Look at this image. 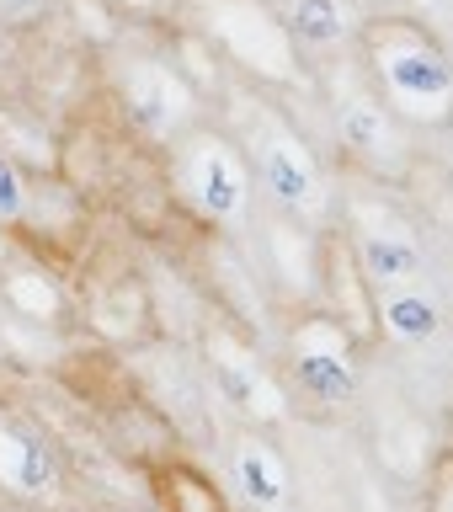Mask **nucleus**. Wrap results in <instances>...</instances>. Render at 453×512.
<instances>
[{
    "label": "nucleus",
    "mask_w": 453,
    "mask_h": 512,
    "mask_svg": "<svg viewBox=\"0 0 453 512\" xmlns=\"http://www.w3.org/2000/svg\"><path fill=\"white\" fill-rule=\"evenodd\" d=\"M352 54H358L368 91L406 128L453 123V54L438 32L422 27L416 16H400V11L363 16Z\"/></svg>",
    "instance_id": "1"
},
{
    "label": "nucleus",
    "mask_w": 453,
    "mask_h": 512,
    "mask_svg": "<svg viewBox=\"0 0 453 512\" xmlns=\"http://www.w3.org/2000/svg\"><path fill=\"white\" fill-rule=\"evenodd\" d=\"M246 128L251 134H246L240 150H246V160H251L256 192H262L283 219H294V224L320 235L326 219L336 214V187H331L326 160L315 155V144L272 107H256Z\"/></svg>",
    "instance_id": "2"
},
{
    "label": "nucleus",
    "mask_w": 453,
    "mask_h": 512,
    "mask_svg": "<svg viewBox=\"0 0 453 512\" xmlns=\"http://www.w3.org/2000/svg\"><path fill=\"white\" fill-rule=\"evenodd\" d=\"M192 27L198 38L224 54L240 75L272 91H299L310 86V59L294 48L283 16L272 0H192Z\"/></svg>",
    "instance_id": "3"
},
{
    "label": "nucleus",
    "mask_w": 453,
    "mask_h": 512,
    "mask_svg": "<svg viewBox=\"0 0 453 512\" xmlns=\"http://www.w3.org/2000/svg\"><path fill=\"white\" fill-rule=\"evenodd\" d=\"M176 192H182V203L203 224H214L224 235H246L256 224V198H262L240 139L214 134V128L182 134V150H176Z\"/></svg>",
    "instance_id": "4"
},
{
    "label": "nucleus",
    "mask_w": 453,
    "mask_h": 512,
    "mask_svg": "<svg viewBox=\"0 0 453 512\" xmlns=\"http://www.w3.org/2000/svg\"><path fill=\"white\" fill-rule=\"evenodd\" d=\"M320 75L331 80L326 107H331V134H336V144H342V155L363 176L400 182L406 166H411V128L400 123L374 91H368V80H363V70L352 59H336Z\"/></svg>",
    "instance_id": "5"
},
{
    "label": "nucleus",
    "mask_w": 453,
    "mask_h": 512,
    "mask_svg": "<svg viewBox=\"0 0 453 512\" xmlns=\"http://www.w3.org/2000/svg\"><path fill=\"white\" fill-rule=\"evenodd\" d=\"M342 214H347V251L374 288H400V283H416L427 272L422 235H416V224L395 203L352 192L342 203Z\"/></svg>",
    "instance_id": "6"
},
{
    "label": "nucleus",
    "mask_w": 453,
    "mask_h": 512,
    "mask_svg": "<svg viewBox=\"0 0 453 512\" xmlns=\"http://www.w3.org/2000/svg\"><path fill=\"white\" fill-rule=\"evenodd\" d=\"M288 379L299 384L315 406H352L363 390L358 374V342L342 320L331 315H304L288 331Z\"/></svg>",
    "instance_id": "7"
},
{
    "label": "nucleus",
    "mask_w": 453,
    "mask_h": 512,
    "mask_svg": "<svg viewBox=\"0 0 453 512\" xmlns=\"http://www.w3.org/2000/svg\"><path fill=\"white\" fill-rule=\"evenodd\" d=\"M128 118L150 144H176L182 134H192V118H198V91H192V75H182L176 64L139 54L123 64L118 75Z\"/></svg>",
    "instance_id": "8"
},
{
    "label": "nucleus",
    "mask_w": 453,
    "mask_h": 512,
    "mask_svg": "<svg viewBox=\"0 0 453 512\" xmlns=\"http://www.w3.org/2000/svg\"><path fill=\"white\" fill-rule=\"evenodd\" d=\"M208 368H214V384H219V395L230 400V411L251 416V422H278L288 411L283 384L272 379V368L256 358L240 336H214V342H208Z\"/></svg>",
    "instance_id": "9"
},
{
    "label": "nucleus",
    "mask_w": 453,
    "mask_h": 512,
    "mask_svg": "<svg viewBox=\"0 0 453 512\" xmlns=\"http://www.w3.org/2000/svg\"><path fill=\"white\" fill-rule=\"evenodd\" d=\"M288 38L304 59L315 64H336V59H352L358 48V32H363V16L352 0H283L278 6Z\"/></svg>",
    "instance_id": "10"
},
{
    "label": "nucleus",
    "mask_w": 453,
    "mask_h": 512,
    "mask_svg": "<svg viewBox=\"0 0 453 512\" xmlns=\"http://www.w3.org/2000/svg\"><path fill=\"white\" fill-rule=\"evenodd\" d=\"M230 480L251 512H288L294 507V470L267 438H235Z\"/></svg>",
    "instance_id": "11"
},
{
    "label": "nucleus",
    "mask_w": 453,
    "mask_h": 512,
    "mask_svg": "<svg viewBox=\"0 0 453 512\" xmlns=\"http://www.w3.org/2000/svg\"><path fill=\"white\" fill-rule=\"evenodd\" d=\"M374 326L395 347H432L443 331V304L422 278L400 288H374Z\"/></svg>",
    "instance_id": "12"
},
{
    "label": "nucleus",
    "mask_w": 453,
    "mask_h": 512,
    "mask_svg": "<svg viewBox=\"0 0 453 512\" xmlns=\"http://www.w3.org/2000/svg\"><path fill=\"white\" fill-rule=\"evenodd\" d=\"M267 246H272V267H278L294 288L320 283V235L315 230H304V224L272 214L267 219Z\"/></svg>",
    "instance_id": "13"
},
{
    "label": "nucleus",
    "mask_w": 453,
    "mask_h": 512,
    "mask_svg": "<svg viewBox=\"0 0 453 512\" xmlns=\"http://www.w3.org/2000/svg\"><path fill=\"white\" fill-rule=\"evenodd\" d=\"M0 480L22 496H43V491H54V464L22 432H0Z\"/></svg>",
    "instance_id": "14"
},
{
    "label": "nucleus",
    "mask_w": 453,
    "mask_h": 512,
    "mask_svg": "<svg viewBox=\"0 0 453 512\" xmlns=\"http://www.w3.org/2000/svg\"><path fill=\"white\" fill-rule=\"evenodd\" d=\"M27 208H32V198H27V176H22V166L0 155V224L27 219Z\"/></svg>",
    "instance_id": "15"
},
{
    "label": "nucleus",
    "mask_w": 453,
    "mask_h": 512,
    "mask_svg": "<svg viewBox=\"0 0 453 512\" xmlns=\"http://www.w3.org/2000/svg\"><path fill=\"white\" fill-rule=\"evenodd\" d=\"M171 496H176V507H182V512H224V507H219V496L208 491L198 475H182V480L171 486Z\"/></svg>",
    "instance_id": "16"
},
{
    "label": "nucleus",
    "mask_w": 453,
    "mask_h": 512,
    "mask_svg": "<svg viewBox=\"0 0 453 512\" xmlns=\"http://www.w3.org/2000/svg\"><path fill=\"white\" fill-rule=\"evenodd\" d=\"M112 11H128V16H166L176 0H107Z\"/></svg>",
    "instance_id": "17"
},
{
    "label": "nucleus",
    "mask_w": 453,
    "mask_h": 512,
    "mask_svg": "<svg viewBox=\"0 0 453 512\" xmlns=\"http://www.w3.org/2000/svg\"><path fill=\"white\" fill-rule=\"evenodd\" d=\"M432 512H453V464L438 475V491H432Z\"/></svg>",
    "instance_id": "18"
},
{
    "label": "nucleus",
    "mask_w": 453,
    "mask_h": 512,
    "mask_svg": "<svg viewBox=\"0 0 453 512\" xmlns=\"http://www.w3.org/2000/svg\"><path fill=\"white\" fill-rule=\"evenodd\" d=\"M0 262H6V235H0Z\"/></svg>",
    "instance_id": "19"
}]
</instances>
